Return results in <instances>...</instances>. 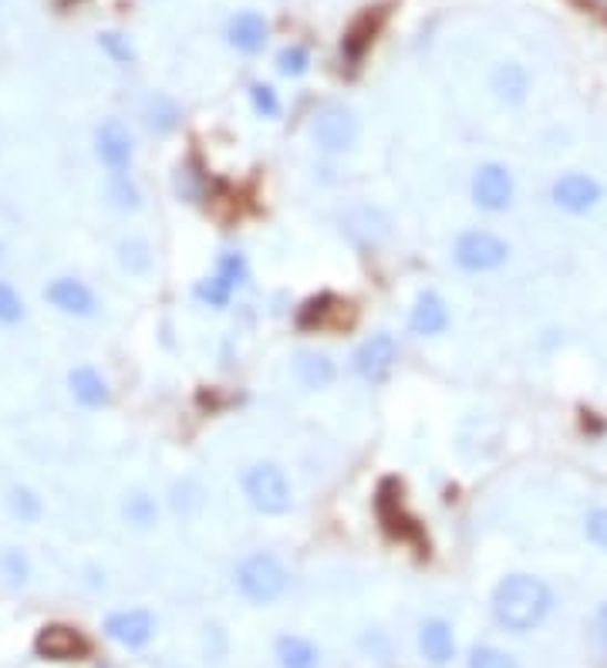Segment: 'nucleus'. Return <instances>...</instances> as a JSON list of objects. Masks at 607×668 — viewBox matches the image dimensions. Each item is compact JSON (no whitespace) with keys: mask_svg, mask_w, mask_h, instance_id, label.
Listing matches in <instances>:
<instances>
[{"mask_svg":"<svg viewBox=\"0 0 607 668\" xmlns=\"http://www.w3.org/2000/svg\"><path fill=\"white\" fill-rule=\"evenodd\" d=\"M109 196H112V203H115L119 209H138V203H142L138 186H135L125 173H115V176H112V183H109Z\"/></svg>","mask_w":607,"mask_h":668,"instance_id":"obj_23","label":"nucleus"},{"mask_svg":"<svg viewBox=\"0 0 607 668\" xmlns=\"http://www.w3.org/2000/svg\"><path fill=\"white\" fill-rule=\"evenodd\" d=\"M34 651L48 661H79L92 651V645L71 625H44L34 638Z\"/></svg>","mask_w":607,"mask_h":668,"instance_id":"obj_9","label":"nucleus"},{"mask_svg":"<svg viewBox=\"0 0 607 668\" xmlns=\"http://www.w3.org/2000/svg\"><path fill=\"white\" fill-rule=\"evenodd\" d=\"M470 196H473V203H476L483 213H506V209L513 206V196H516L513 173H510L503 163H483V166L473 173Z\"/></svg>","mask_w":607,"mask_h":668,"instance_id":"obj_6","label":"nucleus"},{"mask_svg":"<svg viewBox=\"0 0 607 668\" xmlns=\"http://www.w3.org/2000/svg\"><path fill=\"white\" fill-rule=\"evenodd\" d=\"M395 361H399V345H395V338H392L389 331H378V335L364 338V341L354 348V354H351L354 376H358L361 382H368V386L389 382Z\"/></svg>","mask_w":607,"mask_h":668,"instance_id":"obj_5","label":"nucleus"},{"mask_svg":"<svg viewBox=\"0 0 607 668\" xmlns=\"http://www.w3.org/2000/svg\"><path fill=\"white\" fill-rule=\"evenodd\" d=\"M600 621H604V625H607V602H604V605H600Z\"/></svg>","mask_w":607,"mask_h":668,"instance_id":"obj_35","label":"nucleus"},{"mask_svg":"<svg viewBox=\"0 0 607 668\" xmlns=\"http://www.w3.org/2000/svg\"><path fill=\"white\" fill-rule=\"evenodd\" d=\"M452 260L466 274H490L510 260V244L490 230H466L452 244Z\"/></svg>","mask_w":607,"mask_h":668,"instance_id":"obj_4","label":"nucleus"},{"mask_svg":"<svg viewBox=\"0 0 607 668\" xmlns=\"http://www.w3.org/2000/svg\"><path fill=\"white\" fill-rule=\"evenodd\" d=\"M234 584H237V590L244 594L250 605H274V602H280L284 594H287L290 574L280 564V557H274L267 551H254V554H247L237 564Z\"/></svg>","mask_w":607,"mask_h":668,"instance_id":"obj_2","label":"nucleus"},{"mask_svg":"<svg viewBox=\"0 0 607 668\" xmlns=\"http://www.w3.org/2000/svg\"><path fill=\"white\" fill-rule=\"evenodd\" d=\"M348 234L364 240V244H378L392 234V223L382 209H371V206H361L348 216Z\"/></svg>","mask_w":607,"mask_h":668,"instance_id":"obj_20","label":"nucleus"},{"mask_svg":"<svg viewBox=\"0 0 607 668\" xmlns=\"http://www.w3.org/2000/svg\"><path fill=\"white\" fill-rule=\"evenodd\" d=\"M584 534H587V541H590L597 551L607 554V506L587 510V516H584Z\"/></svg>","mask_w":607,"mask_h":668,"instance_id":"obj_25","label":"nucleus"},{"mask_svg":"<svg viewBox=\"0 0 607 668\" xmlns=\"http://www.w3.org/2000/svg\"><path fill=\"white\" fill-rule=\"evenodd\" d=\"M230 44L244 54H257L267 44V21L257 11H240L230 21Z\"/></svg>","mask_w":607,"mask_h":668,"instance_id":"obj_19","label":"nucleus"},{"mask_svg":"<svg viewBox=\"0 0 607 668\" xmlns=\"http://www.w3.org/2000/svg\"><path fill=\"white\" fill-rule=\"evenodd\" d=\"M11 506H14V513H21L24 520H34V516L41 513V500H38L31 490H14V493H11Z\"/></svg>","mask_w":607,"mask_h":668,"instance_id":"obj_32","label":"nucleus"},{"mask_svg":"<svg viewBox=\"0 0 607 668\" xmlns=\"http://www.w3.org/2000/svg\"><path fill=\"white\" fill-rule=\"evenodd\" d=\"M470 668H519L516 658L496 645H473L470 648V658H466Z\"/></svg>","mask_w":607,"mask_h":668,"instance_id":"obj_21","label":"nucleus"},{"mask_svg":"<svg viewBox=\"0 0 607 668\" xmlns=\"http://www.w3.org/2000/svg\"><path fill=\"white\" fill-rule=\"evenodd\" d=\"M0 567L8 571L11 580H28V561L21 557V551H8L4 561H0Z\"/></svg>","mask_w":607,"mask_h":668,"instance_id":"obj_33","label":"nucleus"},{"mask_svg":"<svg viewBox=\"0 0 607 668\" xmlns=\"http://www.w3.org/2000/svg\"><path fill=\"white\" fill-rule=\"evenodd\" d=\"M244 493H247V503L267 516H280L294 506L290 480L277 463H254L244 473Z\"/></svg>","mask_w":607,"mask_h":668,"instance_id":"obj_3","label":"nucleus"},{"mask_svg":"<svg viewBox=\"0 0 607 668\" xmlns=\"http://www.w3.org/2000/svg\"><path fill=\"white\" fill-rule=\"evenodd\" d=\"M234 290H237V287H230V284H226L219 274H213V277L199 287V297H203V301H206L209 308H226V305H230Z\"/></svg>","mask_w":607,"mask_h":668,"instance_id":"obj_28","label":"nucleus"},{"mask_svg":"<svg viewBox=\"0 0 607 668\" xmlns=\"http://www.w3.org/2000/svg\"><path fill=\"white\" fill-rule=\"evenodd\" d=\"M68 386H71V395L79 399L82 405H89V409L109 405V382L102 379V371H95L92 364L74 368L71 379H68Z\"/></svg>","mask_w":607,"mask_h":668,"instance_id":"obj_18","label":"nucleus"},{"mask_svg":"<svg viewBox=\"0 0 607 668\" xmlns=\"http://www.w3.org/2000/svg\"><path fill=\"white\" fill-rule=\"evenodd\" d=\"M490 85L503 105H523L529 95V71L516 61H503V64H496Z\"/></svg>","mask_w":607,"mask_h":668,"instance_id":"obj_15","label":"nucleus"},{"mask_svg":"<svg viewBox=\"0 0 607 668\" xmlns=\"http://www.w3.org/2000/svg\"><path fill=\"white\" fill-rule=\"evenodd\" d=\"M250 102H254L257 115H264V119H277L280 115V99H277V92L270 85H254L250 89Z\"/></svg>","mask_w":607,"mask_h":668,"instance_id":"obj_30","label":"nucleus"},{"mask_svg":"<svg viewBox=\"0 0 607 668\" xmlns=\"http://www.w3.org/2000/svg\"><path fill=\"white\" fill-rule=\"evenodd\" d=\"M99 156H102V163L109 166V169H115V173H122V169H128V163H132V132L119 122V119H109L102 129H99Z\"/></svg>","mask_w":607,"mask_h":668,"instance_id":"obj_14","label":"nucleus"},{"mask_svg":"<svg viewBox=\"0 0 607 668\" xmlns=\"http://www.w3.org/2000/svg\"><path fill=\"white\" fill-rule=\"evenodd\" d=\"M102 44H105V51H109L115 61H132V48H128L119 34H105Z\"/></svg>","mask_w":607,"mask_h":668,"instance_id":"obj_34","label":"nucleus"},{"mask_svg":"<svg viewBox=\"0 0 607 668\" xmlns=\"http://www.w3.org/2000/svg\"><path fill=\"white\" fill-rule=\"evenodd\" d=\"M409 328L419 338H435L449 328V305L439 290H422L415 297L412 315H409Z\"/></svg>","mask_w":607,"mask_h":668,"instance_id":"obj_12","label":"nucleus"},{"mask_svg":"<svg viewBox=\"0 0 607 668\" xmlns=\"http://www.w3.org/2000/svg\"><path fill=\"white\" fill-rule=\"evenodd\" d=\"M315 142L321 153H348V148L358 142V119L348 105H325L315 115Z\"/></svg>","mask_w":607,"mask_h":668,"instance_id":"obj_7","label":"nucleus"},{"mask_svg":"<svg viewBox=\"0 0 607 668\" xmlns=\"http://www.w3.org/2000/svg\"><path fill=\"white\" fill-rule=\"evenodd\" d=\"M294 376L304 389H328L338 379V368L328 354L318 351H300L294 358Z\"/></svg>","mask_w":607,"mask_h":668,"instance_id":"obj_16","label":"nucleus"},{"mask_svg":"<svg viewBox=\"0 0 607 668\" xmlns=\"http://www.w3.org/2000/svg\"><path fill=\"white\" fill-rule=\"evenodd\" d=\"M551 199H554L557 209L570 213V216H584V213H590V209L600 206L604 186L594 176H587V173H564L560 179H554Z\"/></svg>","mask_w":607,"mask_h":668,"instance_id":"obj_8","label":"nucleus"},{"mask_svg":"<svg viewBox=\"0 0 607 668\" xmlns=\"http://www.w3.org/2000/svg\"><path fill=\"white\" fill-rule=\"evenodd\" d=\"M44 297H48V301H51L58 311H64V315H74V318L95 315V294H92V287L82 284V280H74V277H58V280H51L48 290H44Z\"/></svg>","mask_w":607,"mask_h":668,"instance_id":"obj_11","label":"nucleus"},{"mask_svg":"<svg viewBox=\"0 0 607 668\" xmlns=\"http://www.w3.org/2000/svg\"><path fill=\"white\" fill-rule=\"evenodd\" d=\"M105 635L112 641H119L122 648H145L152 638H156V618L142 608L132 612H115L105 621Z\"/></svg>","mask_w":607,"mask_h":668,"instance_id":"obj_10","label":"nucleus"},{"mask_svg":"<svg viewBox=\"0 0 607 668\" xmlns=\"http://www.w3.org/2000/svg\"><path fill=\"white\" fill-rule=\"evenodd\" d=\"M216 274H219L226 284H230V287H240V284L247 280V274H250V270H247V257H244V254H234V250L223 254L219 264H216Z\"/></svg>","mask_w":607,"mask_h":668,"instance_id":"obj_26","label":"nucleus"},{"mask_svg":"<svg viewBox=\"0 0 607 668\" xmlns=\"http://www.w3.org/2000/svg\"><path fill=\"white\" fill-rule=\"evenodd\" d=\"M24 318V301L11 284L0 280V325H18Z\"/></svg>","mask_w":607,"mask_h":668,"instance_id":"obj_27","label":"nucleus"},{"mask_svg":"<svg viewBox=\"0 0 607 668\" xmlns=\"http://www.w3.org/2000/svg\"><path fill=\"white\" fill-rule=\"evenodd\" d=\"M274 658L280 668H321V651L315 641L300 635H280L274 645Z\"/></svg>","mask_w":607,"mask_h":668,"instance_id":"obj_17","label":"nucleus"},{"mask_svg":"<svg viewBox=\"0 0 607 668\" xmlns=\"http://www.w3.org/2000/svg\"><path fill=\"white\" fill-rule=\"evenodd\" d=\"M554 608V590L534 574H510L493 587V621L510 635H526L547 621Z\"/></svg>","mask_w":607,"mask_h":668,"instance_id":"obj_1","label":"nucleus"},{"mask_svg":"<svg viewBox=\"0 0 607 668\" xmlns=\"http://www.w3.org/2000/svg\"><path fill=\"white\" fill-rule=\"evenodd\" d=\"M277 64H280V71L287 74V79H297V74H304V71H308V64H311V54H308V48H300V44H290V48H284V51H280Z\"/></svg>","mask_w":607,"mask_h":668,"instance_id":"obj_29","label":"nucleus"},{"mask_svg":"<svg viewBox=\"0 0 607 668\" xmlns=\"http://www.w3.org/2000/svg\"><path fill=\"white\" fill-rule=\"evenodd\" d=\"M122 264H125L128 270L142 274V270L148 267V247H145L142 240H128V244H122Z\"/></svg>","mask_w":607,"mask_h":668,"instance_id":"obj_31","label":"nucleus"},{"mask_svg":"<svg viewBox=\"0 0 607 668\" xmlns=\"http://www.w3.org/2000/svg\"><path fill=\"white\" fill-rule=\"evenodd\" d=\"M125 516H128V524H135V527H148L152 520H156V500L145 496V493H132L128 503H125Z\"/></svg>","mask_w":607,"mask_h":668,"instance_id":"obj_24","label":"nucleus"},{"mask_svg":"<svg viewBox=\"0 0 607 668\" xmlns=\"http://www.w3.org/2000/svg\"><path fill=\"white\" fill-rule=\"evenodd\" d=\"M176 122H179L176 102H169L166 95H160V99L148 102V125L156 129V132H169V129H176Z\"/></svg>","mask_w":607,"mask_h":668,"instance_id":"obj_22","label":"nucleus"},{"mask_svg":"<svg viewBox=\"0 0 607 668\" xmlns=\"http://www.w3.org/2000/svg\"><path fill=\"white\" fill-rule=\"evenodd\" d=\"M419 651L429 665L442 668L455 658V635L445 618H425L419 628Z\"/></svg>","mask_w":607,"mask_h":668,"instance_id":"obj_13","label":"nucleus"}]
</instances>
